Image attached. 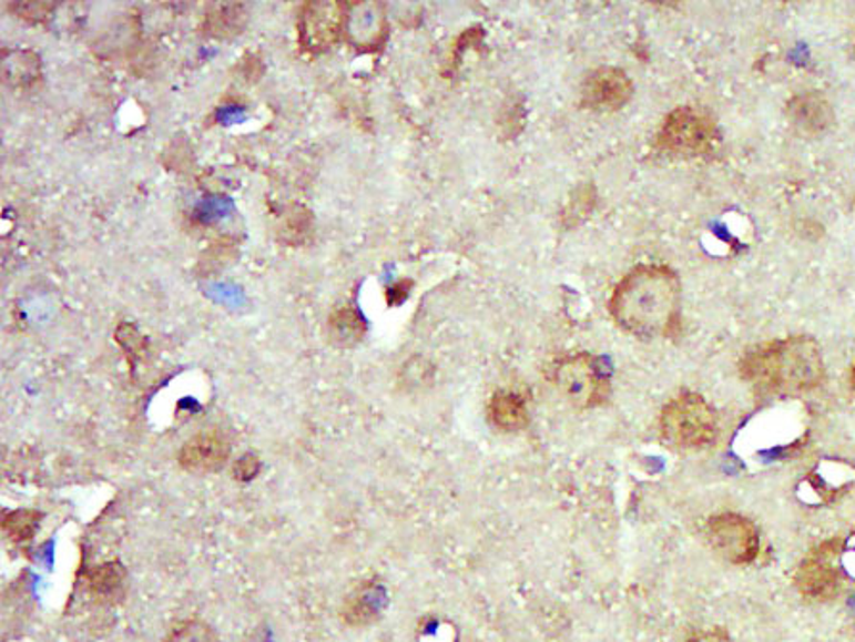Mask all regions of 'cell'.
Returning a JSON list of instances; mask_svg holds the SVG:
<instances>
[{"instance_id": "cell-5", "label": "cell", "mask_w": 855, "mask_h": 642, "mask_svg": "<svg viewBox=\"0 0 855 642\" xmlns=\"http://www.w3.org/2000/svg\"><path fill=\"white\" fill-rule=\"evenodd\" d=\"M720 129L710 113L681 106L665 118L656 134V149L675 157H700L717 146Z\"/></svg>"}, {"instance_id": "cell-6", "label": "cell", "mask_w": 855, "mask_h": 642, "mask_svg": "<svg viewBox=\"0 0 855 642\" xmlns=\"http://www.w3.org/2000/svg\"><path fill=\"white\" fill-rule=\"evenodd\" d=\"M346 2H305L297 18V35L302 49L313 54L333 49L344 35L349 20Z\"/></svg>"}, {"instance_id": "cell-8", "label": "cell", "mask_w": 855, "mask_h": 642, "mask_svg": "<svg viewBox=\"0 0 855 642\" xmlns=\"http://www.w3.org/2000/svg\"><path fill=\"white\" fill-rule=\"evenodd\" d=\"M841 541L821 544L796 568L794 585L802 597L813 602H827L838 594L842 578L833 560L841 552Z\"/></svg>"}, {"instance_id": "cell-2", "label": "cell", "mask_w": 855, "mask_h": 642, "mask_svg": "<svg viewBox=\"0 0 855 642\" xmlns=\"http://www.w3.org/2000/svg\"><path fill=\"white\" fill-rule=\"evenodd\" d=\"M739 370L750 386L773 396L812 391L827 375L820 344L810 336H788L752 347Z\"/></svg>"}, {"instance_id": "cell-7", "label": "cell", "mask_w": 855, "mask_h": 642, "mask_svg": "<svg viewBox=\"0 0 855 642\" xmlns=\"http://www.w3.org/2000/svg\"><path fill=\"white\" fill-rule=\"evenodd\" d=\"M710 544L723 560L744 565L754 562L760 552V533L749 518L733 512L714 516L708 522Z\"/></svg>"}, {"instance_id": "cell-26", "label": "cell", "mask_w": 855, "mask_h": 642, "mask_svg": "<svg viewBox=\"0 0 855 642\" xmlns=\"http://www.w3.org/2000/svg\"><path fill=\"white\" fill-rule=\"evenodd\" d=\"M852 388H854V391H855V367H854V373H852Z\"/></svg>"}, {"instance_id": "cell-4", "label": "cell", "mask_w": 855, "mask_h": 642, "mask_svg": "<svg viewBox=\"0 0 855 642\" xmlns=\"http://www.w3.org/2000/svg\"><path fill=\"white\" fill-rule=\"evenodd\" d=\"M551 381L560 396L580 410L601 407L610 399V375L594 355L578 354L559 360L551 370Z\"/></svg>"}, {"instance_id": "cell-19", "label": "cell", "mask_w": 855, "mask_h": 642, "mask_svg": "<svg viewBox=\"0 0 855 642\" xmlns=\"http://www.w3.org/2000/svg\"><path fill=\"white\" fill-rule=\"evenodd\" d=\"M213 12L205 16L204 28L213 37H233L241 31L244 7L242 4H213Z\"/></svg>"}, {"instance_id": "cell-9", "label": "cell", "mask_w": 855, "mask_h": 642, "mask_svg": "<svg viewBox=\"0 0 855 642\" xmlns=\"http://www.w3.org/2000/svg\"><path fill=\"white\" fill-rule=\"evenodd\" d=\"M633 96V81L625 71L602 65L591 71L581 85V104L593 112L622 110Z\"/></svg>"}, {"instance_id": "cell-13", "label": "cell", "mask_w": 855, "mask_h": 642, "mask_svg": "<svg viewBox=\"0 0 855 642\" xmlns=\"http://www.w3.org/2000/svg\"><path fill=\"white\" fill-rule=\"evenodd\" d=\"M2 81L12 89H28L35 85L43 75L41 58L35 52L23 49H2Z\"/></svg>"}, {"instance_id": "cell-16", "label": "cell", "mask_w": 855, "mask_h": 642, "mask_svg": "<svg viewBox=\"0 0 855 642\" xmlns=\"http://www.w3.org/2000/svg\"><path fill=\"white\" fill-rule=\"evenodd\" d=\"M384 610V589L375 583H367V585L359 587L344 604L342 610V618L346 620L349 625L360 628V625H368L383 614Z\"/></svg>"}, {"instance_id": "cell-17", "label": "cell", "mask_w": 855, "mask_h": 642, "mask_svg": "<svg viewBox=\"0 0 855 642\" xmlns=\"http://www.w3.org/2000/svg\"><path fill=\"white\" fill-rule=\"evenodd\" d=\"M313 233V215L309 210L302 205H292L288 212L284 213L283 221L278 225V236L281 241L286 242L288 246H299L309 238Z\"/></svg>"}, {"instance_id": "cell-1", "label": "cell", "mask_w": 855, "mask_h": 642, "mask_svg": "<svg viewBox=\"0 0 855 642\" xmlns=\"http://www.w3.org/2000/svg\"><path fill=\"white\" fill-rule=\"evenodd\" d=\"M681 283L664 265H639L618 283L610 297L615 325L637 338L670 336L678 325Z\"/></svg>"}, {"instance_id": "cell-23", "label": "cell", "mask_w": 855, "mask_h": 642, "mask_svg": "<svg viewBox=\"0 0 855 642\" xmlns=\"http://www.w3.org/2000/svg\"><path fill=\"white\" fill-rule=\"evenodd\" d=\"M594 196L589 186L576 192V198L572 200V204L568 205L564 217H572L570 225H576L581 217H586L587 213L591 212L593 207Z\"/></svg>"}, {"instance_id": "cell-10", "label": "cell", "mask_w": 855, "mask_h": 642, "mask_svg": "<svg viewBox=\"0 0 855 642\" xmlns=\"http://www.w3.org/2000/svg\"><path fill=\"white\" fill-rule=\"evenodd\" d=\"M231 457L228 439L217 430H205L189 439L179 451V466L189 473H215Z\"/></svg>"}, {"instance_id": "cell-3", "label": "cell", "mask_w": 855, "mask_h": 642, "mask_svg": "<svg viewBox=\"0 0 855 642\" xmlns=\"http://www.w3.org/2000/svg\"><path fill=\"white\" fill-rule=\"evenodd\" d=\"M662 438L675 449L696 451L714 444L717 417L712 405L699 394H681L665 405L660 415Z\"/></svg>"}, {"instance_id": "cell-20", "label": "cell", "mask_w": 855, "mask_h": 642, "mask_svg": "<svg viewBox=\"0 0 855 642\" xmlns=\"http://www.w3.org/2000/svg\"><path fill=\"white\" fill-rule=\"evenodd\" d=\"M163 642H223L217 633L207 623L199 620H189L179 623L177 628L170 631V635Z\"/></svg>"}, {"instance_id": "cell-21", "label": "cell", "mask_w": 855, "mask_h": 642, "mask_svg": "<svg viewBox=\"0 0 855 642\" xmlns=\"http://www.w3.org/2000/svg\"><path fill=\"white\" fill-rule=\"evenodd\" d=\"M115 342L120 344L121 349L125 351V355H128V359L131 360V363L141 359L144 351H146V347H149L146 338H144V336L139 333V328H136L135 325H131V323H123V325L118 328Z\"/></svg>"}, {"instance_id": "cell-12", "label": "cell", "mask_w": 855, "mask_h": 642, "mask_svg": "<svg viewBox=\"0 0 855 642\" xmlns=\"http://www.w3.org/2000/svg\"><path fill=\"white\" fill-rule=\"evenodd\" d=\"M128 591L129 573L125 565L118 560L96 565L89 573V593L100 604H121L128 597Z\"/></svg>"}, {"instance_id": "cell-18", "label": "cell", "mask_w": 855, "mask_h": 642, "mask_svg": "<svg viewBox=\"0 0 855 642\" xmlns=\"http://www.w3.org/2000/svg\"><path fill=\"white\" fill-rule=\"evenodd\" d=\"M41 522H43V514L37 510H12V512L4 514L2 531L14 543H26L35 537L37 531L41 528Z\"/></svg>"}, {"instance_id": "cell-24", "label": "cell", "mask_w": 855, "mask_h": 642, "mask_svg": "<svg viewBox=\"0 0 855 642\" xmlns=\"http://www.w3.org/2000/svg\"><path fill=\"white\" fill-rule=\"evenodd\" d=\"M410 288H413V283H410V281H401V283H397L396 286L388 288V292H386L388 304L391 305V307L404 304L407 296H409Z\"/></svg>"}, {"instance_id": "cell-25", "label": "cell", "mask_w": 855, "mask_h": 642, "mask_svg": "<svg viewBox=\"0 0 855 642\" xmlns=\"http://www.w3.org/2000/svg\"><path fill=\"white\" fill-rule=\"evenodd\" d=\"M686 642H733L723 629H706L694 633Z\"/></svg>"}, {"instance_id": "cell-22", "label": "cell", "mask_w": 855, "mask_h": 642, "mask_svg": "<svg viewBox=\"0 0 855 642\" xmlns=\"http://www.w3.org/2000/svg\"><path fill=\"white\" fill-rule=\"evenodd\" d=\"M262 472V460L254 452H246L242 455L241 459L236 460L233 465V478L241 483H248V481L255 480Z\"/></svg>"}, {"instance_id": "cell-11", "label": "cell", "mask_w": 855, "mask_h": 642, "mask_svg": "<svg viewBox=\"0 0 855 642\" xmlns=\"http://www.w3.org/2000/svg\"><path fill=\"white\" fill-rule=\"evenodd\" d=\"M786 113L796 131L810 136L825 133L834 123L833 106L821 92H804L794 96L786 106Z\"/></svg>"}, {"instance_id": "cell-15", "label": "cell", "mask_w": 855, "mask_h": 642, "mask_svg": "<svg viewBox=\"0 0 855 642\" xmlns=\"http://www.w3.org/2000/svg\"><path fill=\"white\" fill-rule=\"evenodd\" d=\"M326 333H328V339L333 346L339 347V349H349V347L357 346L360 339L367 336V320L355 307L344 305L328 317Z\"/></svg>"}, {"instance_id": "cell-14", "label": "cell", "mask_w": 855, "mask_h": 642, "mask_svg": "<svg viewBox=\"0 0 855 642\" xmlns=\"http://www.w3.org/2000/svg\"><path fill=\"white\" fill-rule=\"evenodd\" d=\"M489 422L501 431H520L530 422L528 405L517 391L501 389L493 394L488 405Z\"/></svg>"}]
</instances>
